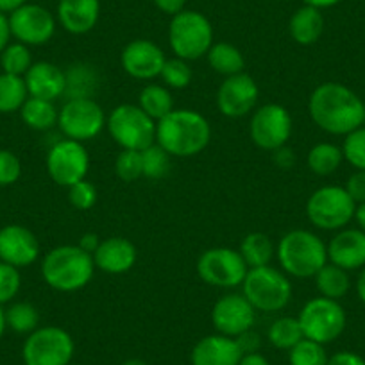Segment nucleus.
I'll list each match as a JSON object with an SVG mask.
<instances>
[{"instance_id":"obj_19","label":"nucleus","mask_w":365,"mask_h":365,"mask_svg":"<svg viewBox=\"0 0 365 365\" xmlns=\"http://www.w3.org/2000/svg\"><path fill=\"white\" fill-rule=\"evenodd\" d=\"M40 242L36 235L26 226L9 224L0 230V262L16 269L29 267L40 258Z\"/></svg>"},{"instance_id":"obj_51","label":"nucleus","mask_w":365,"mask_h":365,"mask_svg":"<svg viewBox=\"0 0 365 365\" xmlns=\"http://www.w3.org/2000/svg\"><path fill=\"white\" fill-rule=\"evenodd\" d=\"M99 244H101V238L97 233H84L83 237L79 238V242H77V245H79L83 251L90 252L91 256H93V252L97 251Z\"/></svg>"},{"instance_id":"obj_34","label":"nucleus","mask_w":365,"mask_h":365,"mask_svg":"<svg viewBox=\"0 0 365 365\" xmlns=\"http://www.w3.org/2000/svg\"><path fill=\"white\" fill-rule=\"evenodd\" d=\"M267 336H269V342L276 349L282 351H290L297 342L304 339L299 319L289 317V315L272 321V324L269 326V331H267Z\"/></svg>"},{"instance_id":"obj_55","label":"nucleus","mask_w":365,"mask_h":365,"mask_svg":"<svg viewBox=\"0 0 365 365\" xmlns=\"http://www.w3.org/2000/svg\"><path fill=\"white\" fill-rule=\"evenodd\" d=\"M354 220H356L358 227L365 233V202L356 205V212H354Z\"/></svg>"},{"instance_id":"obj_47","label":"nucleus","mask_w":365,"mask_h":365,"mask_svg":"<svg viewBox=\"0 0 365 365\" xmlns=\"http://www.w3.org/2000/svg\"><path fill=\"white\" fill-rule=\"evenodd\" d=\"M328 365H365V360L353 351H339L328 358Z\"/></svg>"},{"instance_id":"obj_27","label":"nucleus","mask_w":365,"mask_h":365,"mask_svg":"<svg viewBox=\"0 0 365 365\" xmlns=\"http://www.w3.org/2000/svg\"><path fill=\"white\" fill-rule=\"evenodd\" d=\"M20 117L27 128L34 129V131H48L58 125L59 110L52 101L29 97L20 108Z\"/></svg>"},{"instance_id":"obj_40","label":"nucleus","mask_w":365,"mask_h":365,"mask_svg":"<svg viewBox=\"0 0 365 365\" xmlns=\"http://www.w3.org/2000/svg\"><path fill=\"white\" fill-rule=\"evenodd\" d=\"M115 172L125 182H133L136 179L143 178L142 150L122 149L118 153L117 160H115Z\"/></svg>"},{"instance_id":"obj_21","label":"nucleus","mask_w":365,"mask_h":365,"mask_svg":"<svg viewBox=\"0 0 365 365\" xmlns=\"http://www.w3.org/2000/svg\"><path fill=\"white\" fill-rule=\"evenodd\" d=\"M138 259L136 245L125 237H110L101 240L99 247L93 252L96 269L101 272L120 276L129 272Z\"/></svg>"},{"instance_id":"obj_14","label":"nucleus","mask_w":365,"mask_h":365,"mask_svg":"<svg viewBox=\"0 0 365 365\" xmlns=\"http://www.w3.org/2000/svg\"><path fill=\"white\" fill-rule=\"evenodd\" d=\"M90 170V154L84 143L76 140H59L47 154L48 178L59 187H72L86 179Z\"/></svg>"},{"instance_id":"obj_32","label":"nucleus","mask_w":365,"mask_h":365,"mask_svg":"<svg viewBox=\"0 0 365 365\" xmlns=\"http://www.w3.org/2000/svg\"><path fill=\"white\" fill-rule=\"evenodd\" d=\"M344 161L342 147L329 142H321L312 147L307 154V165L315 175H331Z\"/></svg>"},{"instance_id":"obj_48","label":"nucleus","mask_w":365,"mask_h":365,"mask_svg":"<svg viewBox=\"0 0 365 365\" xmlns=\"http://www.w3.org/2000/svg\"><path fill=\"white\" fill-rule=\"evenodd\" d=\"M237 342H238V346H240L242 353L249 354V353H258L262 340H259L258 333H255L252 329H249V331H245L244 335L237 336Z\"/></svg>"},{"instance_id":"obj_29","label":"nucleus","mask_w":365,"mask_h":365,"mask_svg":"<svg viewBox=\"0 0 365 365\" xmlns=\"http://www.w3.org/2000/svg\"><path fill=\"white\" fill-rule=\"evenodd\" d=\"M314 278L319 294L322 297H328V299L340 301L342 297L347 296L351 289L349 272L329 262L315 274Z\"/></svg>"},{"instance_id":"obj_44","label":"nucleus","mask_w":365,"mask_h":365,"mask_svg":"<svg viewBox=\"0 0 365 365\" xmlns=\"http://www.w3.org/2000/svg\"><path fill=\"white\" fill-rule=\"evenodd\" d=\"M22 175L19 156L8 149H0V187H11Z\"/></svg>"},{"instance_id":"obj_2","label":"nucleus","mask_w":365,"mask_h":365,"mask_svg":"<svg viewBox=\"0 0 365 365\" xmlns=\"http://www.w3.org/2000/svg\"><path fill=\"white\" fill-rule=\"evenodd\" d=\"M212 142V125L195 110H172L156 122V143L172 158L201 154Z\"/></svg>"},{"instance_id":"obj_26","label":"nucleus","mask_w":365,"mask_h":365,"mask_svg":"<svg viewBox=\"0 0 365 365\" xmlns=\"http://www.w3.org/2000/svg\"><path fill=\"white\" fill-rule=\"evenodd\" d=\"M324 26L326 22L321 9L304 4L303 8L294 11V15L290 16L289 33L297 45L308 47V45H314L321 40Z\"/></svg>"},{"instance_id":"obj_35","label":"nucleus","mask_w":365,"mask_h":365,"mask_svg":"<svg viewBox=\"0 0 365 365\" xmlns=\"http://www.w3.org/2000/svg\"><path fill=\"white\" fill-rule=\"evenodd\" d=\"M6 324L19 335H31L34 329L40 328V312L34 304L26 301L13 303L6 310Z\"/></svg>"},{"instance_id":"obj_18","label":"nucleus","mask_w":365,"mask_h":365,"mask_svg":"<svg viewBox=\"0 0 365 365\" xmlns=\"http://www.w3.org/2000/svg\"><path fill=\"white\" fill-rule=\"evenodd\" d=\"M167 56L160 45L140 38L129 41L120 54V65L128 76L138 81H153L160 77Z\"/></svg>"},{"instance_id":"obj_50","label":"nucleus","mask_w":365,"mask_h":365,"mask_svg":"<svg viewBox=\"0 0 365 365\" xmlns=\"http://www.w3.org/2000/svg\"><path fill=\"white\" fill-rule=\"evenodd\" d=\"M11 27H9V15L0 11V54L11 41Z\"/></svg>"},{"instance_id":"obj_6","label":"nucleus","mask_w":365,"mask_h":365,"mask_svg":"<svg viewBox=\"0 0 365 365\" xmlns=\"http://www.w3.org/2000/svg\"><path fill=\"white\" fill-rule=\"evenodd\" d=\"M168 45L175 58L185 61L205 58L213 45V26L208 16L194 9H182L172 16L168 26Z\"/></svg>"},{"instance_id":"obj_11","label":"nucleus","mask_w":365,"mask_h":365,"mask_svg":"<svg viewBox=\"0 0 365 365\" xmlns=\"http://www.w3.org/2000/svg\"><path fill=\"white\" fill-rule=\"evenodd\" d=\"M249 267L237 249L212 247L206 249L197 259L199 278L217 289H237L242 287Z\"/></svg>"},{"instance_id":"obj_43","label":"nucleus","mask_w":365,"mask_h":365,"mask_svg":"<svg viewBox=\"0 0 365 365\" xmlns=\"http://www.w3.org/2000/svg\"><path fill=\"white\" fill-rule=\"evenodd\" d=\"M66 190H68L70 205L76 210H79V212H86V210L93 208L97 202V197H99L96 185L88 181V179L76 182V185L68 187Z\"/></svg>"},{"instance_id":"obj_9","label":"nucleus","mask_w":365,"mask_h":365,"mask_svg":"<svg viewBox=\"0 0 365 365\" xmlns=\"http://www.w3.org/2000/svg\"><path fill=\"white\" fill-rule=\"evenodd\" d=\"M299 324L303 328L304 339L314 342L331 344L344 333L347 324V315L340 301L328 297H314L301 308Z\"/></svg>"},{"instance_id":"obj_8","label":"nucleus","mask_w":365,"mask_h":365,"mask_svg":"<svg viewBox=\"0 0 365 365\" xmlns=\"http://www.w3.org/2000/svg\"><path fill=\"white\" fill-rule=\"evenodd\" d=\"M356 202L344 187L328 185L315 190L307 201V217L315 227L324 231H340L354 220Z\"/></svg>"},{"instance_id":"obj_30","label":"nucleus","mask_w":365,"mask_h":365,"mask_svg":"<svg viewBox=\"0 0 365 365\" xmlns=\"http://www.w3.org/2000/svg\"><path fill=\"white\" fill-rule=\"evenodd\" d=\"M238 252L249 269H256V267L270 265L272 258L276 256V245L265 233L256 231V233L245 235L244 240L240 242Z\"/></svg>"},{"instance_id":"obj_7","label":"nucleus","mask_w":365,"mask_h":365,"mask_svg":"<svg viewBox=\"0 0 365 365\" xmlns=\"http://www.w3.org/2000/svg\"><path fill=\"white\" fill-rule=\"evenodd\" d=\"M106 129L120 149L143 150L156 142V122L138 104H120L106 118Z\"/></svg>"},{"instance_id":"obj_46","label":"nucleus","mask_w":365,"mask_h":365,"mask_svg":"<svg viewBox=\"0 0 365 365\" xmlns=\"http://www.w3.org/2000/svg\"><path fill=\"white\" fill-rule=\"evenodd\" d=\"M272 161L278 168H283V170H290L296 163V154L290 149L289 145H283L279 149H276L272 153Z\"/></svg>"},{"instance_id":"obj_17","label":"nucleus","mask_w":365,"mask_h":365,"mask_svg":"<svg viewBox=\"0 0 365 365\" xmlns=\"http://www.w3.org/2000/svg\"><path fill=\"white\" fill-rule=\"evenodd\" d=\"M255 322L256 310L244 294H226L213 304L212 324L220 335L237 339V336L252 329Z\"/></svg>"},{"instance_id":"obj_53","label":"nucleus","mask_w":365,"mask_h":365,"mask_svg":"<svg viewBox=\"0 0 365 365\" xmlns=\"http://www.w3.org/2000/svg\"><path fill=\"white\" fill-rule=\"evenodd\" d=\"M307 6H312V8L317 9H328V8H335V6L342 4L344 0H303Z\"/></svg>"},{"instance_id":"obj_10","label":"nucleus","mask_w":365,"mask_h":365,"mask_svg":"<svg viewBox=\"0 0 365 365\" xmlns=\"http://www.w3.org/2000/svg\"><path fill=\"white\" fill-rule=\"evenodd\" d=\"M73 339L59 326H40L27 335L22 347L26 365H68L73 358Z\"/></svg>"},{"instance_id":"obj_39","label":"nucleus","mask_w":365,"mask_h":365,"mask_svg":"<svg viewBox=\"0 0 365 365\" xmlns=\"http://www.w3.org/2000/svg\"><path fill=\"white\" fill-rule=\"evenodd\" d=\"M160 77L168 90H182V88L190 86L194 72H192L188 61L181 58H170L165 61Z\"/></svg>"},{"instance_id":"obj_38","label":"nucleus","mask_w":365,"mask_h":365,"mask_svg":"<svg viewBox=\"0 0 365 365\" xmlns=\"http://www.w3.org/2000/svg\"><path fill=\"white\" fill-rule=\"evenodd\" d=\"M328 353L322 344L303 339L289 351L290 365H328Z\"/></svg>"},{"instance_id":"obj_12","label":"nucleus","mask_w":365,"mask_h":365,"mask_svg":"<svg viewBox=\"0 0 365 365\" xmlns=\"http://www.w3.org/2000/svg\"><path fill=\"white\" fill-rule=\"evenodd\" d=\"M292 115L285 106L276 103L256 108L249 122V136L258 149L274 153L287 145L292 136Z\"/></svg>"},{"instance_id":"obj_42","label":"nucleus","mask_w":365,"mask_h":365,"mask_svg":"<svg viewBox=\"0 0 365 365\" xmlns=\"http://www.w3.org/2000/svg\"><path fill=\"white\" fill-rule=\"evenodd\" d=\"M22 287V276L20 269L9 265V263L0 262V307L6 303H11L20 292Z\"/></svg>"},{"instance_id":"obj_52","label":"nucleus","mask_w":365,"mask_h":365,"mask_svg":"<svg viewBox=\"0 0 365 365\" xmlns=\"http://www.w3.org/2000/svg\"><path fill=\"white\" fill-rule=\"evenodd\" d=\"M238 365H270V364H269V360H267V358L258 351V353L244 354Z\"/></svg>"},{"instance_id":"obj_58","label":"nucleus","mask_w":365,"mask_h":365,"mask_svg":"<svg viewBox=\"0 0 365 365\" xmlns=\"http://www.w3.org/2000/svg\"><path fill=\"white\" fill-rule=\"evenodd\" d=\"M122 365H149L145 360H142V358H129V360H125Z\"/></svg>"},{"instance_id":"obj_33","label":"nucleus","mask_w":365,"mask_h":365,"mask_svg":"<svg viewBox=\"0 0 365 365\" xmlns=\"http://www.w3.org/2000/svg\"><path fill=\"white\" fill-rule=\"evenodd\" d=\"M29 99L26 79L11 73H0V113L9 115L20 111L24 103Z\"/></svg>"},{"instance_id":"obj_23","label":"nucleus","mask_w":365,"mask_h":365,"mask_svg":"<svg viewBox=\"0 0 365 365\" xmlns=\"http://www.w3.org/2000/svg\"><path fill=\"white\" fill-rule=\"evenodd\" d=\"M59 26L70 34H86L101 19V0H59L56 13Z\"/></svg>"},{"instance_id":"obj_3","label":"nucleus","mask_w":365,"mask_h":365,"mask_svg":"<svg viewBox=\"0 0 365 365\" xmlns=\"http://www.w3.org/2000/svg\"><path fill=\"white\" fill-rule=\"evenodd\" d=\"M96 262L90 252L79 245H59L51 249L41 259L43 282L58 292H77L91 282Z\"/></svg>"},{"instance_id":"obj_59","label":"nucleus","mask_w":365,"mask_h":365,"mask_svg":"<svg viewBox=\"0 0 365 365\" xmlns=\"http://www.w3.org/2000/svg\"><path fill=\"white\" fill-rule=\"evenodd\" d=\"M68 365H79V364H72V361H70V364Z\"/></svg>"},{"instance_id":"obj_5","label":"nucleus","mask_w":365,"mask_h":365,"mask_svg":"<svg viewBox=\"0 0 365 365\" xmlns=\"http://www.w3.org/2000/svg\"><path fill=\"white\" fill-rule=\"evenodd\" d=\"M242 294L256 312L276 314L289 307L292 299V283L282 269L272 265L256 267L247 270L242 283Z\"/></svg>"},{"instance_id":"obj_22","label":"nucleus","mask_w":365,"mask_h":365,"mask_svg":"<svg viewBox=\"0 0 365 365\" xmlns=\"http://www.w3.org/2000/svg\"><path fill=\"white\" fill-rule=\"evenodd\" d=\"M242 353L237 339L220 335H206L199 340L190 353L192 365H238Z\"/></svg>"},{"instance_id":"obj_16","label":"nucleus","mask_w":365,"mask_h":365,"mask_svg":"<svg viewBox=\"0 0 365 365\" xmlns=\"http://www.w3.org/2000/svg\"><path fill=\"white\" fill-rule=\"evenodd\" d=\"M259 88L249 73L224 77L217 90V108L227 118H242L256 110Z\"/></svg>"},{"instance_id":"obj_37","label":"nucleus","mask_w":365,"mask_h":365,"mask_svg":"<svg viewBox=\"0 0 365 365\" xmlns=\"http://www.w3.org/2000/svg\"><path fill=\"white\" fill-rule=\"evenodd\" d=\"M170 154L158 145L156 142L142 150L143 178L147 179H163L170 172Z\"/></svg>"},{"instance_id":"obj_15","label":"nucleus","mask_w":365,"mask_h":365,"mask_svg":"<svg viewBox=\"0 0 365 365\" xmlns=\"http://www.w3.org/2000/svg\"><path fill=\"white\" fill-rule=\"evenodd\" d=\"M9 27L16 41L27 47H40L54 38L56 19L43 6L27 2L9 13Z\"/></svg>"},{"instance_id":"obj_24","label":"nucleus","mask_w":365,"mask_h":365,"mask_svg":"<svg viewBox=\"0 0 365 365\" xmlns=\"http://www.w3.org/2000/svg\"><path fill=\"white\" fill-rule=\"evenodd\" d=\"M24 79H26L29 97L54 103L56 99L65 96V70L59 68L54 63H33Z\"/></svg>"},{"instance_id":"obj_36","label":"nucleus","mask_w":365,"mask_h":365,"mask_svg":"<svg viewBox=\"0 0 365 365\" xmlns=\"http://www.w3.org/2000/svg\"><path fill=\"white\" fill-rule=\"evenodd\" d=\"M0 65H2V72L4 73L24 77L27 70L33 66V56H31L29 47L20 43V41L9 43L0 54Z\"/></svg>"},{"instance_id":"obj_31","label":"nucleus","mask_w":365,"mask_h":365,"mask_svg":"<svg viewBox=\"0 0 365 365\" xmlns=\"http://www.w3.org/2000/svg\"><path fill=\"white\" fill-rule=\"evenodd\" d=\"M138 106L153 118L154 122L161 120L174 110V99L165 84H147L138 96Z\"/></svg>"},{"instance_id":"obj_1","label":"nucleus","mask_w":365,"mask_h":365,"mask_svg":"<svg viewBox=\"0 0 365 365\" xmlns=\"http://www.w3.org/2000/svg\"><path fill=\"white\" fill-rule=\"evenodd\" d=\"M308 113L319 129L333 136H346L364 125L365 104L351 88L322 83L312 91Z\"/></svg>"},{"instance_id":"obj_41","label":"nucleus","mask_w":365,"mask_h":365,"mask_svg":"<svg viewBox=\"0 0 365 365\" xmlns=\"http://www.w3.org/2000/svg\"><path fill=\"white\" fill-rule=\"evenodd\" d=\"M344 160L356 170H365V125L346 135L342 143Z\"/></svg>"},{"instance_id":"obj_20","label":"nucleus","mask_w":365,"mask_h":365,"mask_svg":"<svg viewBox=\"0 0 365 365\" xmlns=\"http://www.w3.org/2000/svg\"><path fill=\"white\" fill-rule=\"evenodd\" d=\"M326 247L328 262L347 272L365 267V233L360 227H344Z\"/></svg>"},{"instance_id":"obj_49","label":"nucleus","mask_w":365,"mask_h":365,"mask_svg":"<svg viewBox=\"0 0 365 365\" xmlns=\"http://www.w3.org/2000/svg\"><path fill=\"white\" fill-rule=\"evenodd\" d=\"M153 2L161 13H165V15L168 16L178 15V13H181L182 9H185V6H187V0H153Z\"/></svg>"},{"instance_id":"obj_28","label":"nucleus","mask_w":365,"mask_h":365,"mask_svg":"<svg viewBox=\"0 0 365 365\" xmlns=\"http://www.w3.org/2000/svg\"><path fill=\"white\" fill-rule=\"evenodd\" d=\"M206 59H208V65L224 77H231L244 72V54H242L240 48L235 47L233 43H227V41L213 43L208 54H206Z\"/></svg>"},{"instance_id":"obj_4","label":"nucleus","mask_w":365,"mask_h":365,"mask_svg":"<svg viewBox=\"0 0 365 365\" xmlns=\"http://www.w3.org/2000/svg\"><path fill=\"white\" fill-rule=\"evenodd\" d=\"M276 258L287 276L308 279L328 263V247L312 231L292 230L276 245Z\"/></svg>"},{"instance_id":"obj_13","label":"nucleus","mask_w":365,"mask_h":365,"mask_svg":"<svg viewBox=\"0 0 365 365\" xmlns=\"http://www.w3.org/2000/svg\"><path fill=\"white\" fill-rule=\"evenodd\" d=\"M106 118L108 115L96 99H70L59 110L58 125L65 138L84 143L106 129Z\"/></svg>"},{"instance_id":"obj_54","label":"nucleus","mask_w":365,"mask_h":365,"mask_svg":"<svg viewBox=\"0 0 365 365\" xmlns=\"http://www.w3.org/2000/svg\"><path fill=\"white\" fill-rule=\"evenodd\" d=\"M27 2H29V0H0V11L9 15V13H13L15 9H19L20 6L27 4Z\"/></svg>"},{"instance_id":"obj_56","label":"nucleus","mask_w":365,"mask_h":365,"mask_svg":"<svg viewBox=\"0 0 365 365\" xmlns=\"http://www.w3.org/2000/svg\"><path fill=\"white\" fill-rule=\"evenodd\" d=\"M356 294L360 297L361 303L365 304V267L361 269L360 276H358V282H356Z\"/></svg>"},{"instance_id":"obj_45","label":"nucleus","mask_w":365,"mask_h":365,"mask_svg":"<svg viewBox=\"0 0 365 365\" xmlns=\"http://www.w3.org/2000/svg\"><path fill=\"white\" fill-rule=\"evenodd\" d=\"M344 188H346L349 197L353 199L356 205L365 202V170H354L353 174L347 178V182Z\"/></svg>"},{"instance_id":"obj_60","label":"nucleus","mask_w":365,"mask_h":365,"mask_svg":"<svg viewBox=\"0 0 365 365\" xmlns=\"http://www.w3.org/2000/svg\"><path fill=\"white\" fill-rule=\"evenodd\" d=\"M364 125H365V118H364Z\"/></svg>"},{"instance_id":"obj_25","label":"nucleus","mask_w":365,"mask_h":365,"mask_svg":"<svg viewBox=\"0 0 365 365\" xmlns=\"http://www.w3.org/2000/svg\"><path fill=\"white\" fill-rule=\"evenodd\" d=\"M101 88L99 70L90 63H73L65 70V96L70 99H96Z\"/></svg>"},{"instance_id":"obj_57","label":"nucleus","mask_w":365,"mask_h":365,"mask_svg":"<svg viewBox=\"0 0 365 365\" xmlns=\"http://www.w3.org/2000/svg\"><path fill=\"white\" fill-rule=\"evenodd\" d=\"M6 329H8V324H6V310L0 307V339L4 336Z\"/></svg>"}]
</instances>
